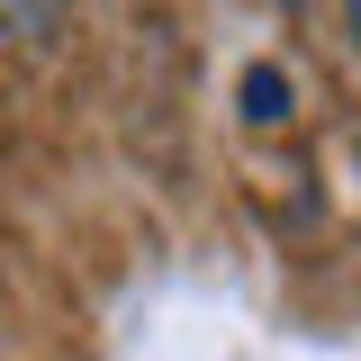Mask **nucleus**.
<instances>
[{
	"mask_svg": "<svg viewBox=\"0 0 361 361\" xmlns=\"http://www.w3.org/2000/svg\"><path fill=\"white\" fill-rule=\"evenodd\" d=\"M235 99H244V118H253V127H280V118H289V73H280V63H244Z\"/></svg>",
	"mask_w": 361,
	"mask_h": 361,
	"instance_id": "obj_1",
	"label": "nucleus"
}]
</instances>
